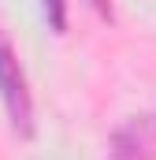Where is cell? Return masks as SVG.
I'll use <instances>...</instances> for the list:
<instances>
[{
    "label": "cell",
    "mask_w": 156,
    "mask_h": 160,
    "mask_svg": "<svg viewBox=\"0 0 156 160\" xmlns=\"http://www.w3.org/2000/svg\"><path fill=\"white\" fill-rule=\"evenodd\" d=\"M0 93L7 101V112H11L15 127L30 130V93H26L22 67H19V60H15L7 41H0Z\"/></svg>",
    "instance_id": "cell-1"
},
{
    "label": "cell",
    "mask_w": 156,
    "mask_h": 160,
    "mask_svg": "<svg viewBox=\"0 0 156 160\" xmlns=\"http://www.w3.org/2000/svg\"><path fill=\"white\" fill-rule=\"evenodd\" d=\"M48 8H52V26L63 30V0H48Z\"/></svg>",
    "instance_id": "cell-2"
}]
</instances>
